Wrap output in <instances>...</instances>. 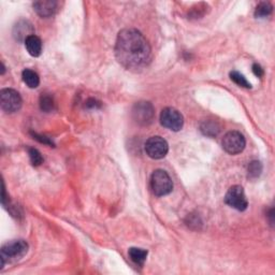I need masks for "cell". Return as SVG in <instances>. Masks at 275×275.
<instances>
[{
	"label": "cell",
	"mask_w": 275,
	"mask_h": 275,
	"mask_svg": "<svg viewBox=\"0 0 275 275\" xmlns=\"http://www.w3.org/2000/svg\"><path fill=\"white\" fill-rule=\"evenodd\" d=\"M28 243L24 240H13L1 247V269L5 263H11L22 259L28 252Z\"/></svg>",
	"instance_id": "cell-2"
},
{
	"label": "cell",
	"mask_w": 275,
	"mask_h": 275,
	"mask_svg": "<svg viewBox=\"0 0 275 275\" xmlns=\"http://www.w3.org/2000/svg\"><path fill=\"white\" fill-rule=\"evenodd\" d=\"M160 124L172 131H180L183 128L184 117L177 109L166 108L160 113Z\"/></svg>",
	"instance_id": "cell-9"
},
{
	"label": "cell",
	"mask_w": 275,
	"mask_h": 275,
	"mask_svg": "<svg viewBox=\"0 0 275 275\" xmlns=\"http://www.w3.org/2000/svg\"><path fill=\"white\" fill-rule=\"evenodd\" d=\"M252 72H254V74L258 76V78H262V76L265 75V71H263L261 66L258 64L252 65Z\"/></svg>",
	"instance_id": "cell-22"
},
{
	"label": "cell",
	"mask_w": 275,
	"mask_h": 275,
	"mask_svg": "<svg viewBox=\"0 0 275 275\" xmlns=\"http://www.w3.org/2000/svg\"><path fill=\"white\" fill-rule=\"evenodd\" d=\"M201 131L205 136L216 137L219 134V131H221V127H219L217 123L207 120V122H205L201 125Z\"/></svg>",
	"instance_id": "cell-15"
},
{
	"label": "cell",
	"mask_w": 275,
	"mask_h": 275,
	"mask_svg": "<svg viewBox=\"0 0 275 275\" xmlns=\"http://www.w3.org/2000/svg\"><path fill=\"white\" fill-rule=\"evenodd\" d=\"M147 254H148L147 251L142 250V249H138V247H131V249L128 251V255L130 257V259L133 260L138 266L144 265Z\"/></svg>",
	"instance_id": "cell-14"
},
{
	"label": "cell",
	"mask_w": 275,
	"mask_h": 275,
	"mask_svg": "<svg viewBox=\"0 0 275 275\" xmlns=\"http://www.w3.org/2000/svg\"><path fill=\"white\" fill-rule=\"evenodd\" d=\"M115 56L125 69L140 72L150 65L152 49L139 30L127 28L118 32L115 42Z\"/></svg>",
	"instance_id": "cell-1"
},
{
	"label": "cell",
	"mask_w": 275,
	"mask_h": 275,
	"mask_svg": "<svg viewBox=\"0 0 275 275\" xmlns=\"http://www.w3.org/2000/svg\"><path fill=\"white\" fill-rule=\"evenodd\" d=\"M34 27L29 21L21 20L13 27V37L18 41H26L28 37L34 35Z\"/></svg>",
	"instance_id": "cell-11"
},
{
	"label": "cell",
	"mask_w": 275,
	"mask_h": 275,
	"mask_svg": "<svg viewBox=\"0 0 275 275\" xmlns=\"http://www.w3.org/2000/svg\"><path fill=\"white\" fill-rule=\"evenodd\" d=\"M31 136L34 137V139H36L37 141H39L40 143H43V144H47V145H51L54 146V143L53 141L49 139V138L46 137V136H41V135H38L36 133H31Z\"/></svg>",
	"instance_id": "cell-21"
},
{
	"label": "cell",
	"mask_w": 275,
	"mask_h": 275,
	"mask_svg": "<svg viewBox=\"0 0 275 275\" xmlns=\"http://www.w3.org/2000/svg\"><path fill=\"white\" fill-rule=\"evenodd\" d=\"M151 188L157 197L169 195L173 190V182L164 170H156L151 177Z\"/></svg>",
	"instance_id": "cell-3"
},
{
	"label": "cell",
	"mask_w": 275,
	"mask_h": 275,
	"mask_svg": "<svg viewBox=\"0 0 275 275\" xmlns=\"http://www.w3.org/2000/svg\"><path fill=\"white\" fill-rule=\"evenodd\" d=\"M22 78H23L24 83L29 87V89H37L40 84V78L37 72L34 70L25 69L22 72Z\"/></svg>",
	"instance_id": "cell-13"
},
{
	"label": "cell",
	"mask_w": 275,
	"mask_h": 275,
	"mask_svg": "<svg viewBox=\"0 0 275 275\" xmlns=\"http://www.w3.org/2000/svg\"><path fill=\"white\" fill-rule=\"evenodd\" d=\"M262 172V164L260 161H252L249 166V178L257 179Z\"/></svg>",
	"instance_id": "cell-19"
},
{
	"label": "cell",
	"mask_w": 275,
	"mask_h": 275,
	"mask_svg": "<svg viewBox=\"0 0 275 275\" xmlns=\"http://www.w3.org/2000/svg\"><path fill=\"white\" fill-rule=\"evenodd\" d=\"M34 10L37 14L41 16V18H52V16L56 13L58 2L54 1V0H40V1L34 2Z\"/></svg>",
	"instance_id": "cell-10"
},
{
	"label": "cell",
	"mask_w": 275,
	"mask_h": 275,
	"mask_svg": "<svg viewBox=\"0 0 275 275\" xmlns=\"http://www.w3.org/2000/svg\"><path fill=\"white\" fill-rule=\"evenodd\" d=\"M101 106L100 102H98L96 99H90V100H87L86 102V108H99Z\"/></svg>",
	"instance_id": "cell-23"
},
{
	"label": "cell",
	"mask_w": 275,
	"mask_h": 275,
	"mask_svg": "<svg viewBox=\"0 0 275 275\" xmlns=\"http://www.w3.org/2000/svg\"><path fill=\"white\" fill-rule=\"evenodd\" d=\"M54 99L51 95H48V93H45V95H42L40 97V108L42 111H45L46 113L48 112H52L54 110Z\"/></svg>",
	"instance_id": "cell-18"
},
{
	"label": "cell",
	"mask_w": 275,
	"mask_h": 275,
	"mask_svg": "<svg viewBox=\"0 0 275 275\" xmlns=\"http://www.w3.org/2000/svg\"><path fill=\"white\" fill-rule=\"evenodd\" d=\"M230 79L232 80L236 85L244 87V89H252V84L246 80L243 74H241L240 72H238V71H232V72H230Z\"/></svg>",
	"instance_id": "cell-17"
},
{
	"label": "cell",
	"mask_w": 275,
	"mask_h": 275,
	"mask_svg": "<svg viewBox=\"0 0 275 275\" xmlns=\"http://www.w3.org/2000/svg\"><path fill=\"white\" fill-rule=\"evenodd\" d=\"M223 148L230 155H236L244 151L246 141L244 136L239 131H229L223 139Z\"/></svg>",
	"instance_id": "cell-6"
},
{
	"label": "cell",
	"mask_w": 275,
	"mask_h": 275,
	"mask_svg": "<svg viewBox=\"0 0 275 275\" xmlns=\"http://www.w3.org/2000/svg\"><path fill=\"white\" fill-rule=\"evenodd\" d=\"M28 154H29V158H30L32 166L38 167L43 162V157L41 155V153L38 151L37 148H34V147L28 148Z\"/></svg>",
	"instance_id": "cell-20"
},
{
	"label": "cell",
	"mask_w": 275,
	"mask_h": 275,
	"mask_svg": "<svg viewBox=\"0 0 275 275\" xmlns=\"http://www.w3.org/2000/svg\"><path fill=\"white\" fill-rule=\"evenodd\" d=\"M133 118L137 124L141 126H148L155 118V109L148 101L137 102L133 108Z\"/></svg>",
	"instance_id": "cell-4"
},
{
	"label": "cell",
	"mask_w": 275,
	"mask_h": 275,
	"mask_svg": "<svg viewBox=\"0 0 275 275\" xmlns=\"http://www.w3.org/2000/svg\"><path fill=\"white\" fill-rule=\"evenodd\" d=\"M144 148L147 156L151 157L152 159H161L166 157L169 152L168 142L159 136L151 137L145 142Z\"/></svg>",
	"instance_id": "cell-8"
},
{
	"label": "cell",
	"mask_w": 275,
	"mask_h": 275,
	"mask_svg": "<svg viewBox=\"0 0 275 275\" xmlns=\"http://www.w3.org/2000/svg\"><path fill=\"white\" fill-rule=\"evenodd\" d=\"M25 46L27 52L32 57H39L42 53V42L39 37L32 35L28 37L25 41Z\"/></svg>",
	"instance_id": "cell-12"
},
{
	"label": "cell",
	"mask_w": 275,
	"mask_h": 275,
	"mask_svg": "<svg viewBox=\"0 0 275 275\" xmlns=\"http://www.w3.org/2000/svg\"><path fill=\"white\" fill-rule=\"evenodd\" d=\"M273 7L270 2H260L257 5V8L255 10V16L256 18H267V16L270 15L272 13Z\"/></svg>",
	"instance_id": "cell-16"
},
{
	"label": "cell",
	"mask_w": 275,
	"mask_h": 275,
	"mask_svg": "<svg viewBox=\"0 0 275 275\" xmlns=\"http://www.w3.org/2000/svg\"><path fill=\"white\" fill-rule=\"evenodd\" d=\"M22 104V97L15 90L4 89L0 92V106L5 113L12 114L20 111Z\"/></svg>",
	"instance_id": "cell-5"
},
{
	"label": "cell",
	"mask_w": 275,
	"mask_h": 275,
	"mask_svg": "<svg viewBox=\"0 0 275 275\" xmlns=\"http://www.w3.org/2000/svg\"><path fill=\"white\" fill-rule=\"evenodd\" d=\"M225 202L229 206L233 207L240 212L245 211L247 206H249V202H247L243 187L240 185L230 187L226 196H225Z\"/></svg>",
	"instance_id": "cell-7"
}]
</instances>
